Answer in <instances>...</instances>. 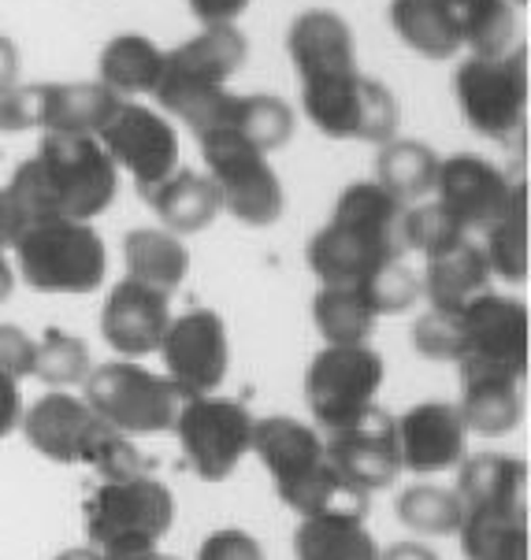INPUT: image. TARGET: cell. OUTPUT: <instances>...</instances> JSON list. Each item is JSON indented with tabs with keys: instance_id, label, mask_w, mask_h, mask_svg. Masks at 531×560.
Segmentation results:
<instances>
[{
	"instance_id": "12",
	"label": "cell",
	"mask_w": 531,
	"mask_h": 560,
	"mask_svg": "<svg viewBox=\"0 0 531 560\" xmlns=\"http://www.w3.org/2000/svg\"><path fill=\"white\" fill-rule=\"evenodd\" d=\"M253 416L242 401L231 397H189L175 416V434L183 442L189 468L205 482H223L250 453Z\"/></svg>"
},
{
	"instance_id": "24",
	"label": "cell",
	"mask_w": 531,
	"mask_h": 560,
	"mask_svg": "<svg viewBox=\"0 0 531 560\" xmlns=\"http://www.w3.org/2000/svg\"><path fill=\"white\" fill-rule=\"evenodd\" d=\"M119 97L101 82H49L45 85V135H79L97 138Z\"/></svg>"
},
{
	"instance_id": "6",
	"label": "cell",
	"mask_w": 531,
	"mask_h": 560,
	"mask_svg": "<svg viewBox=\"0 0 531 560\" xmlns=\"http://www.w3.org/2000/svg\"><path fill=\"white\" fill-rule=\"evenodd\" d=\"M19 275L37 293H93L108 271L101 234L90 223L45 220L15 238Z\"/></svg>"
},
{
	"instance_id": "8",
	"label": "cell",
	"mask_w": 531,
	"mask_h": 560,
	"mask_svg": "<svg viewBox=\"0 0 531 560\" xmlns=\"http://www.w3.org/2000/svg\"><path fill=\"white\" fill-rule=\"evenodd\" d=\"M301 108L320 135L338 141L386 145L397 135L394 93L383 82L360 74V68L301 82Z\"/></svg>"
},
{
	"instance_id": "29",
	"label": "cell",
	"mask_w": 531,
	"mask_h": 560,
	"mask_svg": "<svg viewBox=\"0 0 531 560\" xmlns=\"http://www.w3.org/2000/svg\"><path fill=\"white\" fill-rule=\"evenodd\" d=\"M141 197L153 205V212L168 226V234H197L220 212L212 183L205 175H197V171H175L172 178L146 189Z\"/></svg>"
},
{
	"instance_id": "45",
	"label": "cell",
	"mask_w": 531,
	"mask_h": 560,
	"mask_svg": "<svg viewBox=\"0 0 531 560\" xmlns=\"http://www.w3.org/2000/svg\"><path fill=\"white\" fill-rule=\"evenodd\" d=\"M197 560H264V546L250 535V530L220 527L201 542Z\"/></svg>"
},
{
	"instance_id": "28",
	"label": "cell",
	"mask_w": 531,
	"mask_h": 560,
	"mask_svg": "<svg viewBox=\"0 0 531 560\" xmlns=\"http://www.w3.org/2000/svg\"><path fill=\"white\" fill-rule=\"evenodd\" d=\"M101 85L116 97H153L160 71H164V52L149 42L146 34H116L101 49L97 60Z\"/></svg>"
},
{
	"instance_id": "4",
	"label": "cell",
	"mask_w": 531,
	"mask_h": 560,
	"mask_svg": "<svg viewBox=\"0 0 531 560\" xmlns=\"http://www.w3.org/2000/svg\"><path fill=\"white\" fill-rule=\"evenodd\" d=\"M250 42L239 26H201L186 45L164 52V71L153 90L157 104L172 112L197 138L223 127L234 93L227 82L242 71Z\"/></svg>"
},
{
	"instance_id": "2",
	"label": "cell",
	"mask_w": 531,
	"mask_h": 560,
	"mask_svg": "<svg viewBox=\"0 0 531 560\" xmlns=\"http://www.w3.org/2000/svg\"><path fill=\"white\" fill-rule=\"evenodd\" d=\"M413 346L461 372H495L520 383L528 375V308L501 293H480L458 312L428 308L413 327Z\"/></svg>"
},
{
	"instance_id": "53",
	"label": "cell",
	"mask_w": 531,
	"mask_h": 560,
	"mask_svg": "<svg viewBox=\"0 0 531 560\" xmlns=\"http://www.w3.org/2000/svg\"><path fill=\"white\" fill-rule=\"evenodd\" d=\"M119 560H178V557H164V553H138V557H119Z\"/></svg>"
},
{
	"instance_id": "1",
	"label": "cell",
	"mask_w": 531,
	"mask_h": 560,
	"mask_svg": "<svg viewBox=\"0 0 531 560\" xmlns=\"http://www.w3.org/2000/svg\"><path fill=\"white\" fill-rule=\"evenodd\" d=\"M119 171L97 138L45 135L37 153L15 167L4 194L23 223L74 220L90 223L116 201Z\"/></svg>"
},
{
	"instance_id": "41",
	"label": "cell",
	"mask_w": 531,
	"mask_h": 560,
	"mask_svg": "<svg viewBox=\"0 0 531 560\" xmlns=\"http://www.w3.org/2000/svg\"><path fill=\"white\" fill-rule=\"evenodd\" d=\"M464 238H469V234L461 231L458 220H453L439 201L405 208V220H402V245L405 249H416L424 256H439Z\"/></svg>"
},
{
	"instance_id": "5",
	"label": "cell",
	"mask_w": 531,
	"mask_h": 560,
	"mask_svg": "<svg viewBox=\"0 0 531 560\" xmlns=\"http://www.w3.org/2000/svg\"><path fill=\"white\" fill-rule=\"evenodd\" d=\"M175 520L172 490L153 476L101 482L86 501L90 549L104 560L153 553Z\"/></svg>"
},
{
	"instance_id": "43",
	"label": "cell",
	"mask_w": 531,
	"mask_h": 560,
	"mask_svg": "<svg viewBox=\"0 0 531 560\" xmlns=\"http://www.w3.org/2000/svg\"><path fill=\"white\" fill-rule=\"evenodd\" d=\"M45 122V85H15L0 97V130H42Z\"/></svg>"
},
{
	"instance_id": "54",
	"label": "cell",
	"mask_w": 531,
	"mask_h": 560,
	"mask_svg": "<svg viewBox=\"0 0 531 560\" xmlns=\"http://www.w3.org/2000/svg\"><path fill=\"white\" fill-rule=\"evenodd\" d=\"M509 4H513V0H509ZM517 4H528V0H517Z\"/></svg>"
},
{
	"instance_id": "3",
	"label": "cell",
	"mask_w": 531,
	"mask_h": 560,
	"mask_svg": "<svg viewBox=\"0 0 531 560\" xmlns=\"http://www.w3.org/2000/svg\"><path fill=\"white\" fill-rule=\"evenodd\" d=\"M250 450L268 468L282 505L305 516H349L365 520L368 493L331 468L327 445L309 423L293 416H264L253 423Z\"/></svg>"
},
{
	"instance_id": "25",
	"label": "cell",
	"mask_w": 531,
	"mask_h": 560,
	"mask_svg": "<svg viewBox=\"0 0 531 560\" xmlns=\"http://www.w3.org/2000/svg\"><path fill=\"white\" fill-rule=\"evenodd\" d=\"M458 412L472 434L501 439L520 423V383L495 372H461Z\"/></svg>"
},
{
	"instance_id": "23",
	"label": "cell",
	"mask_w": 531,
	"mask_h": 560,
	"mask_svg": "<svg viewBox=\"0 0 531 560\" xmlns=\"http://www.w3.org/2000/svg\"><path fill=\"white\" fill-rule=\"evenodd\" d=\"M458 535L469 560H528V505L509 501L469 509Z\"/></svg>"
},
{
	"instance_id": "42",
	"label": "cell",
	"mask_w": 531,
	"mask_h": 560,
	"mask_svg": "<svg viewBox=\"0 0 531 560\" xmlns=\"http://www.w3.org/2000/svg\"><path fill=\"white\" fill-rule=\"evenodd\" d=\"M360 290H365L376 316H397V312H409L416 301H420V275L413 268H405L402 260H391L368 275V279L360 282Z\"/></svg>"
},
{
	"instance_id": "11",
	"label": "cell",
	"mask_w": 531,
	"mask_h": 560,
	"mask_svg": "<svg viewBox=\"0 0 531 560\" xmlns=\"http://www.w3.org/2000/svg\"><path fill=\"white\" fill-rule=\"evenodd\" d=\"M383 357L372 346H327L305 368V405L324 431L338 434L376 405Z\"/></svg>"
},
{
	"instance_id": "26",
	"label": "cell",
	"mask_w": 531,
	"mask_h": 560,
	"mask_svg": "<svg viewBox=\"0 0 531 560\" xmlns=\"http://www.w3.org/2000/svg\"><path fill=\"white\" fill-rule=\"evenodd\" d=\"M458 487L453 493L461 498L464 512L483 505H509L524 501L528 490V464L513 453H476L458 464Z\"/></svg>"
},
{
	"instance_id": "39",
	"label": "cell",
	"mask_w": 531,
	"mask_h": 560,
	"mask_svg": "<svg viewBox=\"0 0 531 560\" xmlns=\"http://www.w3.org/2000/svg\"><path fill=\"white\" fill-rule=\"evenodd\" d=\"M74 464H86V468H93L101 476V482H127V479L149 476L146 457L138 453V445L104 420H97L90 427V434L79 445V460Z\"/></svg>"
},
{
	"instance_id": "14",
	"label": "cell",
	"mask_w": 531,
	"mask_h": 560,
	"mask_svg": "<svg viewBox=\"0 0 531 560\" xmlns=\"http://www.w3.org/2000/svg\"><path fill=\"white\" fill-rule=\"evenodd\" d=\"M97 141L104 145L112 164H116V171L123 167L135 178L141 194L160 186L178 171L175 127L160 112L146 108L138 101H119V108L104 122Z\"/></svg>"
},
{
	"instance_id": "34",
	"label": "cell",
	"mask_w": 531,
	"mask_h": 560,
	"mask_svg": "<svg viewBox=\"0 0 531 560\" xmlns=\"http://www.w3.org/2000/svg\"><path fill=\"white\" fill-rule=\"evenodd\" d=\"M480 253L487 260L490 275H501L506 282L528 279V186L524 183H513L509 205L483 231Z\"/></svg>"
},
{
	"instance_id": "7",
	"label": "cell",
	"mask_w": 531,
	"mask_h": 560,
	"mask_svg": "<svg viewBox=\"0 0 531 560\" xmlns=\"http://www.w3.org/2000/svg\"><path fill=\"white\" fill-rule=\"evenodd\" d=\"M201 156L208 167V183L216 189L220 208L245 226H272L287 208L282 183L268 164V153L250 145L234 130H212L201 135Z\"/></svg>"
},
{
	"instance_id": "48",
	"label": "cell",
	"mask_w": 531,
	"mask_h": 560,
	"mask_svg": "<svg viewBox=\"0 0 531 560\" xmlns=\"http://www.w3.org/2000/svg\"><path fill=\"white\" fill-rule=\"evenodd\" d=\"M23 226H26V223H23V215L15 212L12 197H8L4 189H0V253L12 249L15 238L23 234Z\"/></svg>"
},
{
	"instance_id": "31",
	"label": "cell",
	"mask_w": 531,
	"mask_h": 560,
	"mask_svg": "<svg viewBox=\"0 0 531 560\" xmlns=\"http://www.w3.org/2000/svg\"><path fill=\"white\" fill-rule=\"evenodd\" d=\"M435 175H439V153L424 145V141L391 138L386 145H379L376 183L405 208L435 194Z\"/></svg>"
},
{
	"instance_id": "30",
	"label": "cell",
	"mask_w": 531,
	"mask_h": 560,
	"mask_svg": "<svg viewBox=\"0 0 531 560\" xmlns=\"http://www.w3.org/2000/svg\"><path fill=\"white\" fill-rule=\"evenodd\" d=\"M335 223H346L354 231L368 234L379 245H386L391 253L402 256V220H405V205L394 201L379 183H349L335 201Z\"/></svg>"
},
{
	"instance_id": "40",
	"label": "cell",
	"mask_w": 531,
	"mask_h": 560,
	"mask_svg": "<svg viewBox=\"0 0 531 560\" xmlns=\"http://www.w3.org/2000/svg\"><path fill=\"white\" fill-rule=\"evenodd\" d=\"M90 372H93V364H90L86 341L68 335V330H60V327L45 330V338L37 341V360H34L37 378H45L49 386H79V383H86Z\"/></svg>"
},
{
	"instance_id": "35",
	"label": "cell",
	"mask_w": 531,
	"mask_h": 560,
	"mask_svg": "<svg viewBox=\"0 0 531 560\" xmlns=\"http://www.w3.org/2000/svg\"><path fill=\"white\" fill-rule=\"evenodd\" d=\"M312 319L327 346H368L379 323L360 287H320L312 298Z\"/></svg>"
},
{
	"instance_id": "17",
	"label": "cell",
	"mask_w": 531,
	"mask_h": 560,
	"mask_svg": "<svg viewBox=\"0 0 531 560\" xmlns=\"http://www.w3.org/2000/svg\"><path fill=\"white\" fill-rule=\"evenodd\" d=\"M327 460L331 468L343 476L349 487L372 493L391 487L402 471L397 464V434H394V416H386L383 408L372 405L360 420H354L346 431L331 434Z\"/></svg>"
},
{
	"instance_id": "51",
	"label": "cell",
	"mask_w": 531,
	"mask_h": 560,
	"mask_svg": "<svg viewBox=\"0 0 531 560\" xmlns=\"http://www.w3.org/2000/svg\"><path fill=\"white\" fill-rule=\"evenodd\" d=\"M12 287H15V275H12V264L0 256V305L8 301V293H12Z\"/></svg>"
},
{
	"instance_id": "21",
	"label": "cell",
	"mask_w": 531,
	"mask_h": 560,
	"mask_svg": "<svg viewBox=\"0 0 531 560\" xmlns=\"http://www.w3.org/2000/svg\"><path fill=\"white\" fill-rule=\"evenodd\" d=\"M97 423L93 408L68 390H49L23 412V434L42 457L56 464H74L79 460V445L90 434V427Z\"/></svg>"
},
{
	"instance_id": "52",
	"label": "cell",
	"mask_w": 531,
	"mask_h": 560,
	"mask_svg": "<svg viewBox=\"0 0 531 560\" xmlns=\"http://www.w3.org/2000/svg\"><path fill=\"white\" fill-rule=\"evenodd\" d=\"M56 560H104V557L93 553V549H68V553H60Z\"/></svg>"
},
{
	"instance_id": "49",
	"label": "cell",
	"mask_w": 531,
	"mask_h": 560,
	"mask_svg": "<svg viewBox=\"0 0 531 560\" xmlns=\"http://www.w3.org/2000/svg\"><path fill=\"white\" fill-rule=\"evenodd\" d=\"M19 49H15V42L12 37H4L0 34V97H4L8 90H15L19 85Z\"/></svg>"
},
{
	"instance_id": "15",
	"label": "cell",
	"mask_w": 531,
	"mask_h": 560,
	"mask_svg": "<svg viewBox=\"0 0 531 560\" xmlns=\"http://www.w3.org/2000/svg\"><path fill=\"white\" fill-rule=\"evenodd\" d=\"M435 201L458 220L464 234L487 231L509 205L513 183L501 171L476 153H453L439 160V175H435Z\"/></svg>"
},
{
	"instance_id": "13",
	"label": "cell",
	"mask_w": 531,
	"mask_h": 560,
	"mask_svg": "<svg viewBox=\"0 0 531 560\" xmlns=\"http://www.w3.org/2000/svg\"><path fill=\"white\" fill-rule=\"evenodd\" d=\"M164 357V378L189 397H208L223 386L227 368H231V341H227V323L212 308H189L168 323V335L160 341Z\"/></svg>"
},
{
	"instance_id": "44",
	"label": "cell",
	"mask_w": 531,
	"mask_h": 560,
	"mask_svg": "<svg viewBox=\"0 0 531 560\" xmlns=\"http://www.w3.org/2000/svg\"><path fill=\"white\" fill-rule=\"evenodd\" d=\"M34 360L37 341L15 323H0V375L23 383L26 375H34Z\"/></svg>"
},
{
	"instance_id": "10",
	"label": "cell",
	"mask_w": 531,
	"mask_h": 560,
	"mask_svg": "<svg viewBox=\"0 0 531 560\" xmlns=\"http://www.w3.org/2000/svg\"><path fill=\"white\" fill-rule=\"evenodd\" d=\"M97 420L130 434H160L172 431L183 408V394L164 375L149 372L135 360H112L86 375V397H82Z\"/></svg>"
},
{
	"instance_id": "38",
	"label": "cell",
	"mask_w": 531,
	"mask_h": 560,
	"mask_svg": "<svg viewBox=\"0 0 531 560\" xmlns=\"http://www.w3.org/2000/svg\"><path fill=\"white\" fill-rule=\"evenodd\" d=\"M394 512L405 527L420 530V535H458L464 524V505L453 490L435 487V482H413L397 493Z\"/></svg>"
},
{
	"instance_id": "22",
	"label": "cell",
	"mask_w": 531,
	"mask_h": 560,
	"mask_svg": "<svg viewBox=\"0 0 531 560\" xmlns=\"http://www.w3.org/2000/svg\"><path fill=\"white\" fill-rule=\"evenodd\" d=\"M420 293L431 308L458 312L480 293H490V268L480 253V242L464 238L453 249L428 256V271L420 279Z\"/></svg>"
},
{
	"instance_id": "20",
	"label": "cell",
	"mask_w": 531,
	"mask_h": 560,
	"mask_svg": "<svg viewBox=\"0 0 531 560\" xmlns=\"http://www.w3.org/2000/svg\"><path fill=\"white\" fill-rule=\"evenodd\" d=\"M305 260L324 287H360L372 271L391 260H402V256L379 245L376 238H368V234L354 231V226L331 220L324 231H316L309 238Z\"/></svg>"
},
{
	"instance_id": "16",
	"label": "cell",
	"mask_w": 531,
	"mask_h": 560,
	"mask_svg": "<svg viewBox=\"0 0 531 560\" xmlns=\"http://www.w3.org/2000/svg\"><path fill=\"white\" fill-rule=\"evenodd\" d=\"M397 434V464L413 476H435L450 471L469 457V427H464L458 405L450 401H420L402 420H394Z\"/></svg>"
},
{
	"instance_id": "9",
	"label": "cell",
	"mask_w": 531,
	"mask_h": 560,
	"mask_svg": "<svg viewBox=\"0 0 531 560\" xmlns=\"http://www.w3.org/2000/svg\"><path fill=\"white\" fill-rule=\"evenodd\" d=\"M453 97L476 135L509 141L528 119V49L506 56H469L453 71Z\"/></svg>"
},
{
	"instance_id": "46",
	"label": "cell",
	"mask_w": 531,
	"mask_h": 560,
	"mask_svg": "<svg viewBox=\"0 0 531 560\" xmlns=\"http://www.w3.org/2000/svg\"><path fill=\"white\" fill-rule=\"evenodd\" d=\"M186 4L201 26H234V19L250 8V0H186Z\"/></svg>"
},
{
	"instance_id": "18",
	"label": "cell",
	"mask_w": 531,
	"mask_h": 560,
	"mask_svg": "<svg viewBox=\"0 0 531 560\" xmlns=\"http://www.w3.org/2000/svg\"><path fill=\"white\" fill-rule=\"evenodd\" d=\"M172 323V298L157 293L141 282L123 279L112 287L101 312V335L123 357H149L160 353V341Z\"/></svg>"
},
{
	"instance_id": "36",
	"label": "cell",
	"mask_w": 531,
	"mask_h": 560,
	"mask_svg": "<svg viewBox=\"0 0 531 560\" xmlns=\"http://www.w3.org/2000/svg\"><path fill=\"white\" fill-rule=\"evenodd\" d=\"M391 26L397 42L424 60H453L461 52L458 34L435 0H391Z\"/></svg>"
},
{
	"instance_id": "27",
	"label": "cell",
	"mask_w": 531,
	"mask_h": 560,
	"mask_svg": "<svg viewBox=\"0 0 531 560\" xmlns=\"http://www.w3.org/2000/svg\"><path fill=\"white\" fill-rule=\"evenodd\" d=\"M123 260H127V279L141 282V287L157 290V293H172L183 287L186 271H189V253L186 245L168 231H130L123 238Z\"/></svg>"
},
{
	"instance_id": "32",
	"label": "cell",
	"mask_w": 531,
	"mask_h": 560,
	"mask_svg": "<svg viewBox=\"0 0 531 560\" xmlns=\"http://www.w3.org/2000/svg\"><path fill=\"white\" fill-rule=\"evenodd\" d=\"M450 19L458 42L472 56H506L513 37V4L509 0H435Z\"/></svg>"
},
{
	"instance_id": "37",
	"label": "cell",
	"mask_w": 531,
	"mask_h": 560,
	"mask_svg": "<svg viewBox=\"0 0 531 560\" xmlns=\"http://www.w3.org/2000/svg\"><path fill=\"white\" fill-rule=\"evenodd\" d=\"M220 130H234L250 145H257L261 153H272V149H282L293 138V112L287 101L272 97V93H253V97L234 93Z\"/></svg>"
},
{
	"instance_id": "50",
	"label": "cell",
	"mask_w": 531,
	"mask_h": 560,
	"mask_svg": "<svg viewBox=\"0 0 531 560\" xmlns=\"http://www.w3.org/2000/svg\"><path fill=\"white\" fill-rule=\"evenodd\" d=\"M379 560H439V553L424 542H394V546L379 549Z\"/></svg>"
},
{
	"instance_id": "33",
	"label": "cell",
	"mask_w": 531,
	"mask_h": 560,
	"mask_svg": "<svg viewBox=\"0 0 531 560\" xmlns=\"http://www.w3.org/2000/svg\"><path fill=\"white\" fill-rule=\"evenodd\" d=\"M298 560H379L376 535L365 520L349 516H305L293 535Z\"/></svg>"
},
{
	"instance_id": "47",
	"label": "cell",
	"mask_w": 531,
	"mask_h": 560,
	"mask_svg": "<svg viewBox=\"0 0 531 560\" xmlns=\"http://www.w3.org/2000/svg\"><path fill=\"white\" fill-rule=\"evenodd\" d=\"M23 390H19L15 378L0 375V439H8L23 423Z\"/></svg>"
},
{
	"instance_id": "19",
	"label": "cell",
	"mask_w": 531,
	"mask_h": 560,
	"mask_svg": "<svg viewBox=\"0 0 531 560\" xmlns=\"http://www.w3.org/2000/svg\"><path fill=\"white\" fill-rule=\"evenodd\" d=\"M287 52L301 82L357 71L354 31H349L343 15L327 12V8H309V12L293 19L287 34Z\"/></svg>"
}]
</instances>
